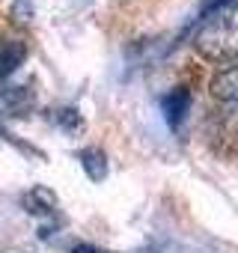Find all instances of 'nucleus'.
I'll return each mask as SVG.
<instances>
[{
    "instance_id": "f257e3e1",
    "label": "nucleus",
    "mask_w": 238,
    "mask_h": 253,
    "mask_svg": "<svg viewBox=\"0 0 238 253\" xmlns=\"http://www.w3.org/2000/svg\"><path fill=\"white\" fill-rule=\"evenodd\" d=\"M194 42L205 60L238 57V0H211Z\"/></svg>"
},
{
    "instance_id": "f03ea898",
    "label": "nucleus",
    "mask_w": 238,
    "mask_h": 253,
    "mask_svg": "<svg viewBox=\"0 0 238 253\" xmlns=\"http://www.w3.org/2000/svg\"><path fill=\"white\" fill-rule=\"evenodd\" d=\"M188 104H191V95H188V89H173V92H167L164 98H161V110H164V119L170 122V128H179V122L185 119V113H188Z\"/></svg>"
},
{
    "instance_id": "7ed1b4c3",
    "label": "nucleus",
    "mask_w": 238,
    "mask_h": 253,
    "mask_svg": "<svg viewBox=\"0 0 238 253\" xmlns=\"http://www.w3.org/2000/svg\"><path fill=\"white\" fill-rule=\"evenodd\" d=\"M24 57H27L24 42H18V39H0V78L12 75L24 63Z\"/></svg>"
},
{
    "instance_id": "20e7f679",
    "label": "nucleus",
    "mask_w": 238,
    "mask_h": 253,
    "mask_svg": "<svg viewBox=\"0 0 238 253\" xmlns=\"http://www.w3.org/2000/svg\"><path fill=\"white\" fill-rule=\"evenodd\" d=\"M211 92H214L220 101L238 104V66H229V69L217 72L214 81H211Z\"/></svg>"
},
{
    "instance_id": "39448f33",
    "label": "nucleus",
    "mask_w": 238,
    "mask_h": 253,
    "mask_svg": "<svg viewBox=\"0 0 238 253\" xmlns=\"http://www.w3.org/2000/svg\"><path fill=\"white\" fill-rule=\"evenodd\" d=\"M80 161H83V170H86V176H89L92 182H101V179L107 176V158H104L101 149H86V152H80Z\"/></svg>"
},
{
    "instance_id": "423d86ee",
    "label": "nucleus",
    "mask_w": 238,
    "mask_h": 253,
    "mask_svg": "<svg viewBox=\"0 0 238 253\" xmlns=\"http://www.w3.org/2000/svg\"><path fill=\"white\" fill-rule=\"evenodd\" d=\"M24 206H27V211H33V214H48V211L54 209V194L45 191V188H36V191H30V194L24 197Z\"/></svg>"
},
{
    "instance_id": "0eeeda50",
    "label": "nucleus",
    "mask_w": 238,
    "mask_h": 253,
    "mask_svg": "<svg viewBox=\"0 0 238 253\" xmlns=\"http://www.w3.org/2000/svg\"><path fill=\"white\" fill-rule=\"evenodd\" d=\"M60 125H66V128H78L80 125V116H78V110L75 107H66V110H60Z\"/></svg>"
},
{
    "instance_id": "6e6552de",
    "label": "nucleus",
    "mask_w": 238,
    "mask_h": 253,
    "mask_svg": "<svg viewBox=\"0 0 238 253\" xmlns=\"http://www.w3.org/2000/svg\"><path fill=\"white\" fill-rule=\"evenodd\" d=\"M72 253H101V250H95L92 244H78V247H75Z\"/></svg>"
}]
</instances>
